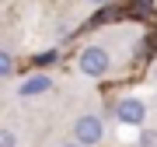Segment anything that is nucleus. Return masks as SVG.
Wrapping results in <instances>:
<instances>
[{"mask_svg":"<svg viewBox=\"0 0 157 147\" xmlns=\"http://www.w3.org/2000/svg\"><path fill=\"white\" fill-rule=\"evenodd\" d=\"M49 88H52V81L45 77V74H35V77H28L17 91H21V98H32V95H42V91H49Z\"/></svg>","mask_w":157,"mask_h":147,"instance_id":"obj_4","label":"nucleus"},{"mask_svg":"<svg viewBox=\"0 0 157 147\" xmlns=\"http://www.w3.org/2000/svg\"><path fill=\"white\" fill-rule=\"evenodd\" d=\"M108 67H112V60H108V49H101V46H87L80 53V70L87 77H101Z\"/></svg>","mask_w":157,"mask_h":147,"instance_id":"obj_1","label":"nucleus"},{"mask_svg":"<svg viewBox=\"0 0 157 147\" xmlns=\"http://www.w3.org/2000/svg\"><path fill=\"white\" fill-rule=\"evenodd\" d=\"M87 4H108V0H87Z\"/></svg>","mask_w":157,"mask_h":147,"instance_id":"obj_7","label":"nucleus"},{"mask_svg":"<svg viewBox=\"0 0 157 147\" xmlns=\"http://www.w3.org/2000/svg\"><path fill=\"white\" fill-rule=\"evenodd\" d=\"M0 147H17V137L11 130H0Z\"/></svg>","mask_w":157,"mask_h":147,"instance_id":"obj_6","label":"nucleus"},{"mask_svg":"<svg viewBox=\"0 0 157 147\" xmlns=\"http://www.w3.org/2000/svg\"><path fill=\"white\" fill-rule=\"evenodd\" d=\"M115 116H119V123H126V126H143L147 105L140 102V98H122V102L115 105Z\"/></svg>","mask_w":157,"mask_h":147,"instance_id":"obj_3","label":"nucleus"},{"mask_svg":"<svg viewBox=\"0 0 157 147\" xmlns=\"http://www.w3.org/2000/svg\"><path fill=\"white\" fill-rule=\"evenodd\" d=\"M101 119L98 116H80L77 123H73V140H77L80 147H94L98 140H101Z\"/></svg>","mask_w":157,"mask_h":147,"instance_id":"obj_2","label":"nucleus"},{"mask_svg":"<svg viewBox=\"0 0 157 147\" xmlns=\"http://www.w3.org/2000/svg\"><path fill=\"white\" fill-rule=\"evenodd\" d=\"M11 70H14V60H11V53H4V49H0V81H4Z\"/></svg>","mask_w":157,"mask_h":147,"instance_id":"obj_5","label":"nucleus"},{"mask_svg":"<svg viewBox=\"0 0 157 147\" xmlns=\"http://www.w3.org/2000/svg\"><path fill=\"white\" fill-rule=\"evenodd\" d=\"M67 147H80V144H67Z\"/></svg>","mask_w":157,"mask_h":147,"instance_id":"obj_8","label":"nucleus"}]
</instances>
